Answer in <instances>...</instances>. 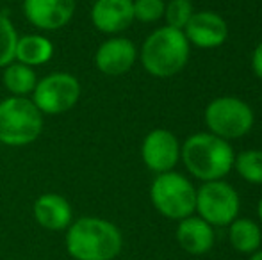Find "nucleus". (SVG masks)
Masks as SVG:
<instances>
[{"instance_id":"6e6552de","label":"nucleus","mask_w":262,"mask_h":260,"mask_svg":"<svg viewBox=\"0 0 262 260\" xmlns=\"http://www.w3.org/2000/svg\"><path fill=\"white\" fill-rule=\"evenodd\" d=\"M196 210L210 226H227L237 219L239 196L227 182H205L196 191Z\"/></svg>"},{"instance_id":"5701e85b","label":"nucleus","mask_w":262,"mask_h":260,"mask_svg":"<svg viewBox=\"0 0 262 260\" xmlns=\"http://www.w3.org/2000/svg\"><path fill=\"white\" fill-rule=\"evenodd\" d=\"M252 68H253V72H255V75L259 77V79H262V41L255 46V50H253Z\"/></svg>"},{"instance_id":"7ed1b4c3","label":"nucleus","mask_w":262,"mask_h":260,"mask_svg":"<svg viewBox=\"0 0 262 260\" xmlns=\"http://www.w3.org/2000/svg\"><path fill=\"white\" fill-rule=\"evenodd\" d=\"M189 59V41L182 31L161 27L145 39L141 49V63L154 77H173Z\"/></svg>"},{"instance_id":"b1692460","label":"nucleus","mask_w":262,"mask_h":260,"mask_svg":"<svg viewBox=\"0 0 262 260\" xmlns=\"http://www.w3.org/2000/svg\"><path fill=\"white\" fill-rule=\"evenodd\" d=\"M250 260H262V251H255V253H252Z\"/></svg>"},{"instance_id":"1a4fd4ad","label":"nucleus","mask_w":262,"mask_h":260,"mask_svg":"<svg viewBox=\"0 0 262 260\" xmlns=\"http://www.w3.org/2000/svg\"><path fill=\"white\" fill-rule=\"evenodd\" d=\"M143 162L156 173H166L177 166L180 159L179 139L169 130L156 129L145 137L141 146Z\"/></svg>"},{"instance_id":"a211bd4d","label":"nucleus","mask_w":262,"mask_h":260,"mask_svg":"<svg viewBox=\"0 0 262 260\" xmlns=\"http://www.w3.org/2000/svg\"><path fill=\"white\" fill-rule=\"evenodd\" d=\"M4 86L13 97H27L32 93L38 84L36 73L31 66H25L21 63H11L4 69Z\"/></svg>"},{"instance_id":"dca6fc26","label":"nucleus","mask_w":262,"mask_h":260,"mask_svg":"<svg viewBox=\"0 0 262 260\" xmlns=\"http://www.w3.org/2000/svg\"><path fill=\"white\" fill-rule=\"evenodd\" d=\"M54 56V45L49 38L39 34H31L18 38L14 59L25 66H41L49 63Z\"/></svg>"},{"instance_id":"412c9836","label":"nucleus","mask_w":262,"mask_h":260,"mask_svg":"<svg viewBox=\"0 0 262 260\" xmlns=\"http://www.w3.org/2000/svg\"><path fill=\"white\" fill-rule=\"evenodd\" d=\"M193 4L191 0H169L168 6L164 9V16L168 21V27L182 31L186 25L189 23L191 16H193Z\"/></svg>"},{"instance_id":"2eb2a0df","label":"nucleus","mask_w":262,"mask_h":260,"mask_svg":"<svg viewBox=\"0 0 262 260\" xmlns=\"http://www.w3.org/2000/svg\"><path fill=\"white\" fill-rule=\"evenodd\" d=\"M177 241L187 253L204 255L214 246V230L202 218L189 216L186 219H180V225L177 228Z\"/></svg>"},{"instance_id":"f8f14e48","label":"nucleus","mask_w":262,"mask_h":260,"mask_svg":"<svg viewBox=\"0 0 262 260\" xmlns=\"http://www.w3.org/2000/svg\"><path fill=\"white\" fill-rule=\"evenodd\" d=\"M138 52L130 39L111 38L98 46L95 54V64L102 73L111 77H118L127 73L134 66Z\"/></svg>"},{"instance_id":"393cba45","label":"nucleus","mask_w":262,"mask_h":260,"mask_svg":"<svg viewBox=\"0 0 262 260\" xmlns=\"http://www.w3.org/2000/svg\"><path fill=\"white\" fill-rule=\"evenodd\" d=\"M257 212H259V218H260V221H262V198H260V201H259V207H257Z\"/></svg>"},{"instance_id":"ddd939ff","label":"nucleus","mask_w":262,"mask_h":260,"mask_svg":"<svg viewBox=\"0 0 262 260\" xmlns=\"http://www.w3.org/2000/svg\"><path fill=\"white\" fill-rule=\"evenodd\" d=\"M91 21L105 34L125 31L134 21L132 0H97L91 7Z\"/></svg>"},{"instance_id":"4468645a","label":"nucleus","mask_w":262,"mask_h":260,"mask_svg":"<svg viewBox=\"0 0 262 260\" xmlns=\"http://www.w3.org/2000/svg\"><path fill=\"white\" fill-rule=\"evenodd\" d=\"M34 218L43 228L59 232L72 225L73 210L64 196L55 193H45L34 201Z\"/></svg>"},{"instance_id":"423d86ee","label":"nucleus","mask_w":262,"mask_h":260,"mask_svg":"<svg viewBox=\"0 0 262 260\" xmlns=\"http://www.w3.org/2000/svg\"><path fill=\"white\" fill-rule=\"evenodd\" d=\"M205 123L210 134L221 139H237L253 127V111L246 102L235 97H221L205 109Z\"/></svg>"},{"instance_id":"39448f33","label":"nucleus","mask_w":262,"mask_h":260,"mask_svg":"<svg viewBox=\"0 0 262 260\" xmlns=\"http://www.w3.org/2000/svg\"><path fill=\"white\" fill-rule=\"evenodd\" d=\"M154 207L164 218L186 219L196 210V189L189 180L175 171L159 173L150 187Z\"/></svg>"},{"instance_id":"aec40b11","label":"nucleus","mask_w":262,"mask_h":260,"mask_svg":"<svg viewBox=\"0 0 262 260\" xmlns=\"http://www.w3.org/2000/svg\"><path fill=\"white\" fill-rule=\"evenodd\" d=\"M18 34L13 21L0 14V68H6L14 61V52H16Z\"/></svg>"},{"instance_id":"0eeeda50","label":"nucleus","mask_w":262,"mask_h":260,"mask_svg":"<svg viewBox=\"0 0 262 260\" xmlns=\"http://www.w3.org/2000/svg\"><path fill=\"white\" fill-rule=\"evenodd\" d=\"M80 98V84L73 75L64 72L50 73L38 80L32 91V102L41 114L57 116L75 107Z\"/></svg>"},{"instance_id":"9d476101","label":"nucleus","mask_w":262,"mask_h":260,"mask_svg":"<svg viewBox=\"0 0 262 260\" xmlns=\"http://www.w3.org/2000/svg\"><path fill=\"white\" fill-rule=\"evenodd\" d=\"M75 0H24V14L36 29L57 31L70 23Z\"/></svg>"},{"instance_id":"20e7f679","label":"nucleus","mask_w":262,"mask_h":260,"mask_svg":"<svg viewBox=\"0 0 262 260\" xmlns=\"http://www.w3.org/2000/svg\"><path fill=\"white\" fill-rule=\"evenodd\" d=\"M41 130L43 114L31 98L9 97L0 102V145H31Z\"/></svg>"},{"instance_id":"9b49d317","label":"nucleus","mask_w":262,"mask_h":260,"mask_svg":"<svg viewBox=\"0 0 262 260\" xmlns=\"http://www.w3.org/2000/svg\"><path fill=\"white\" fill-rule=\"evenodd\" d=\"M187 41L198 49H216L223 45L228 36L227 21L212 11H200L191 16L189 23L184 29Z\"/></svg>"},{"instance_id":"f3484780","label":"nucleus","mask_w":262,"mask_h":260,"mask_svg":"<svg viewBox=\"0 0 262 260\" xmlns=\"http://www.w3.org/2000/svg\"><path fill=\"white\" fill-rule=\"evenodd\" d=\"M228 239L235 251L239 253H255L262 243V232L252 219H234L228 230Z\"/></svg>"},{"instance_id":"6ab92c4d","label":"nucleus","mask_w":262,"mask_h":260,"mask_svg":"<svg viewBox=\"0 0 262 260\" xmlns=\"http://www.w3.org/2000/svg\"><path fill=\"white\" fill-rule=\"evenodd\" d=\"M237 173L250 184H262V152L246 150L241 152L234 160Z\"/></svg>"},{"instance_id":"4be33fe9","label":"nucleus","mask_w":262,"mask_h":260,"mask_svg":"<svg viewBox=\"0 0 262 260\" xmlns=\"http://www.w3.org/2000/svg\"><path fill=\"white\" fill-rule=\"evenodd\" d=\"M132 7H134V20L152 23L164 16L166 4L164 0H132Z\"/></svg>"},{"instance_id":"f03ea898","label":"nucleus","mask_w":262,"mask_h":260,"mask_svg":"<svg viewBox=\"0 0 262 260\" xmlns=\"http://www.w3.org/2000/svg\"><path fill=\"white\" fill-rule=\"evenodd\" d=\"M180 157L191 175L204 182L221 180L234 168V150L214 134L200 132L186 139L180 148Z\"/></svg>"},{"instance_id":"f257e3e1","label":"nucleus","mask_w":262,"mask_h":260,"mask_svg":"<svg viewBox=\"0 0 262 260\" xmlns=\"http://www.w3.org/2000/svg\"><path fill=\"white\" fill-rule=\"evenodd\" d=\"M66 230V250L75 260H113L123 248L121 232L107 219L80 218Z\"/></svg>"}]
</instances>
